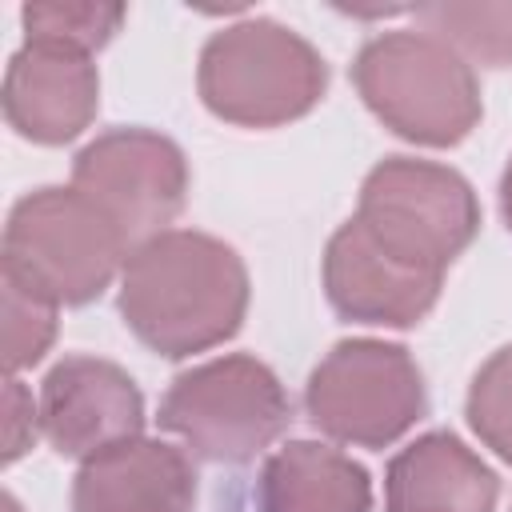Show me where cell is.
<instances>
[{"instance_id":"obj_1","label":"cell","mask_w":512,"mask_h":512,"mask_svg":"<svg viewBox=\"0 0 512 512\" xmlns=\"http://www.w3.org/2000/svg\"><path fill=\"white\" fill-rule=\"evenodd\" d=\"M248 308L240 256L204 232H160L128 252L120 276L124 324L160 356H192L228 340Z\"/></svg>"},{"instance_id":"obj_2","label":"cell","mask_w":512,"mask_h":512,"mask_svg":"<svg viewBox=\"0 0 512 512\" xmlns=\"http://www.w3.org/2000/svg\"><path fill=\"white\" fill-rule=\"evenodd\" d=\"M364 104L404 140L448 148L480 120L472 64L432 32H384L352 64Z\"/></svg>"},{"instance_id":"obj_3","label":"cell","mask_w":512,"mask_h":512,"mask_svg":"<svg viewBox=\"0 0 512 512\" xmlns=\"http://www.w3.org/2000/svg\"><path fill=\"white\" fill-rule=\"evenodd\" d=\"M128 256L116 228L76 188L24 196L4 228V284L44 304H84L108 288Z\"/></svg>"},{"instance_id":"obj_4","label":"cell","mask_w":512,"mask_h":512,"mask_svg":"<svg viewBox=\"0 0 512 512\" xmlns=\"http://www.w3.org/2000/svg\"><path fill=\"white\" fill-rule=\"evenodd\" d=\"M204 104L240 128H276L304 116L328 84L320 52L272 20H244L216 32L196 72Z\"/></svg>"},{"instance_id":"obj_5","label":"cell","mask_w":512,"mask_h":512,"mask_svg":"<svg viewBox=\"0 0 512 512\" xmlns=\"http://www.w3.org/2000/svg\"><path fill=\"white\" fill-rule=\"evenodd\" d=\"M352 220L396 264L444 276V268L472 244L480 208L468 180L452 168L392 156L368 172Z\"/></svg>"},{"instance_id":"obj_6","label":"cell","mask_w":512,"mask_h":512,"mask_svg":"<svg viewBox=\"0 0 512 512\" xmlns=\"http://www.w3.org/2000/svg\"><path fill=\"white\" fill-rule=\"evenodd\" d=\"M288 416L276 372L252 356H220L180 372L160 400V424L216 464H240L268 448Z\"/></svg>"},{"instance_id":"obj_7","label":"cell","mask_w":512,"mask_h":512,"mask_svg":"<svg viewBox=\"0 0 512 512\" xmlns=\"http://www.w3.org/2000/svg\"><path fill=\"white\" fill-rule=\"evenodd\" d=\"M304 404L332 440L384 448L424 416V376L400 344L344 340L308 376Z\"/></svg>"},{"instance_id":"obj_8","label":"cell","mask_w":512,"mask_h":512,"mask_svg":"<svg viewBox=\"0 0 512 512\" xmlns=\"http://www.w3.org/2000/svg\"><path fill=\"white\" fill-rule=\"evenodd\" d=\"M72 188L100 208L124 248H140L184 208L188 164L168 136L116 128L96 136L72 164Z\"/></svg>"},{"instance_id":"obj_9","label":"cell","mask_w":512,"mask_h":512,"mask_svg":"<svg viewBox=\"0 0 512 512\" xmlns=\"http://www.w3.org/2000/svg\"><path fill=\"white\" fill-rule=\"evenodd\" d=\"M144 424L140 388L124 368L96 356H64L40 388V432L72 460H92L124 440H136Z\"/></svg>"},{"instance_id":"obj_10","label":"cell","mask_w":512,"mask_h":512,"mask_svg":"<svg viewBox=\"0 0 512 512\" xmlns=\"http://www.w3.org/2000/svg\"><path fill=\"white\" fill-rule=\"evenodd\" d=\"M100 80L88 52L28 40L4 76V116L36 144H64L96 116Z\"/></svg>"},{"instance_id":"obj_11","label":"cell","mask_w":512,"mask_h":512,"mask_svg":"<svg viewBox=\"0 0 512 512\" xmlns=\"http://www.w3.org/2000/svg\"><path fill=\"white\" fill-rule=\"evenodd\" d=\"M324 288H328L332 308L344 320L408 328L432 312V304L440 296V276L396 264L388 252H380L364 236V228L356 220H348L328 240Z\"/></svg>"},{"instance_id":"obj_12","label":"cell","mask_w":512,"mask_h":512,"mask_svg":"<svg viewBox=\"0 0 512 512\" xmlns=\"http://www.w3.org/2000/svg\"><path fill=\"white\" fill-rule=\"evenodd\" d=\"M196 476L180 448L124 440L76 472L72 512H192Z\"/></svg>"},{"instance_id":"obj_13","label":"cell","mask_w":512,"mask_h":512,"mask_svg":"<svg viewBox=\"0 0 512 512\" xmlns=\"http://www.w3.org/2000/svg\"><path fill=\"white\" fill-rule=\"evenodd\" d=\"M496 496V472L452 432L412 440L384 476L388 512H492Z\"/></svg>"},{"instance_id":"obj_14","label":"cell","mask_w":512,"mask_h":512,"mask_svg":"<svg viewBox=\"0 0 512 512\" xmlns=\"http://www.w3.org/2000/svg\"><path fill=\"white\" fill-rule=\"evenodd\" d=\"M368 504V472L312 440L284 444L256 480V512H368Z\"/></svg>"},{"instance_id":"obj_15","label":"cell","mask_w":512,"mask_h":512,"mask_svg":"<svg viewBox=\"0 0 512 512\" xmlns=\"http://www.w3.org/2000/svg\"><path fill=\"white\" fill-rule=\"evenodd\" d=\"M416 20L464 60L512 68V4H428L416 8Z\"/></svg>"},{"instance_id":"obj_16","label":"cell","mask_w":512,"mask_h":512,"mask_svg":"<svg viewBox=\"0 0 512 512\" xmlns=\"http://www.w3.org/2000/svg\"><path fill=\"white\" fill-rule=\"evenodd\" d=\"M20 20L28 40L36 44L92 52L108 44L112 32L124 24V8L120 4H24Z\"/></svg>"},{"instance_id":"obj_17","label":"cell","mask_w":512,"mask_h":512,"mask_svg":"<svg viewBox=\"0 0 512 512\" xmlns=\"http://www.w3.org/2000/svg\"><path fill=\"white\" fill-rule=\"evenodd\" d=\"M468 420L476 436L512 464V344L492 352L488 364L472 376Z\"/></svg>"},{"instance_id":"obj_18","label":"cell","mask_w":512,"mask_h":512,"mask_svg":"<svg viewBox=\"0 0 512 512\" xmlns=\"http://www.w3.org/2000/svg\"><path fill=\"white\" fill-rule=\"evenodd\" d=\"M0 308H4V368L20 372L48 352L56 336V308L12 284H4Z\"/></svg>"},{"instance_id":"obj_19","label":"cell","mask_w":512,"mask_h":512,"mask_svg":"<svg viewBox=\"0 0 512 512\" xmlns=\"http://www.w3.org/2000/svg\"><path fill=\"white\" fill-rule=\"evenodd\" d=\"M40 432V408H32V392L20 380L4 388V460H20Z\"/></svg>"},{"instance_id":"obj_20","label":"cell","mask_w":512,"mask_h":512,"mask_svg":"<svg viewBox=\"0 0 512 512\" xmlns=\"http://www.w3.org/2000/svg\"><path fill=\"white\" fill-rule=\"evenodd\" d=\"M500 208H504V220H508V228H512V160H508L504 180H500Z\"/></svg>"},{"instance_id":"obj_21","label":"cell","mask_w":512,"mask_h":512,"mask_svg":"<svg viewBox=\"0 0 512 512\" xmlns=\"http://www.w3.org/2000/svg\"><path fill=\"white\" fill-rule=\"evenodd\" d=\"M4 512H20V508H16V500H12V496H4Z\"/></svg>"}]
</instances>
